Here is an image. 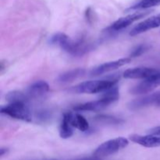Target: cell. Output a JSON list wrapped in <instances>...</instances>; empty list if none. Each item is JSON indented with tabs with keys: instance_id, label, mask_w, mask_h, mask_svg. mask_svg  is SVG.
<instances>
[{
	"instance_id": "1",
	"label": "cell",
	"mask_w": 160,
	"mask_h": 160,
	"mask_svg": "<svg viewBox=\"0 0 160 160\" xmlns=\"http://www.w3.org/2000/svg\"><path fill=\"white\" fill-rule=\"evenodd\" d=\"M50 44L58 45L62 50L74 56H81L88 52L90 45L84 39L74 41L64 33H57L50 38Z\"/></svg>"
},
{
	"instance_id": "2",
	"label": "cell",
	"mask_w": 160,
	"mask_h": 160,
	"mask_svg": "<svg viewBox=\"0 0 160 160\" xmlns=\"http://www.w3.org/2000/svg\"><path fill=\"white\" fill-rule=\"evenodd\" d=\"M119 98H120V93H119L118 88L115 86L106 92H103V95L98 100L77 105L73 107V109L75 111H92V112L99 111L117 102Z\"/></svg>"
},
{
	"instance_id": "3",
	"label": "cell",
	"mask_w": 160,
	"mask_h": 160,
	"mask_svg": "<svg viewBox=\"0 0 160 160\" xmlns=\"http://www.w3.org/2000/svg\"><path fill=\"white\" fill-rule=\"evenodd\" d=\"M118 82V78L97 80L82 82L70 89L72 93L77 94H96L105 92L109 89L115 87Z\"/></svg>"
},
{
	"instance_id": "4",
	"label": "cell",
	"mask_w": 160,
	"mask_h": 160,
	"mask_svg": "<svg viewBox=\"0 0 160 160\" xmlns=\"http://www.w3.org/2000/svg\"><path fill=\"white\" fill-rule=\"evenodd\" d=\"M129 142L128 139L123 137L111 139L100 145L94 152L93 156L100 159L111 156L126 148Z\"/></svg>"
},
{
	"instance_id": "5",
	"label": "cell",
	"mask_w": 160,
	"mask_h": 160,
	"mask_svg": "<svg viewBox=\"0 0 160 160\" xmlns=\"http://www.w3.org/2000/svg\"><path fill=\"white\" fill-rule=\"evenodd\" d=\"M1 112L6 116L26 122L33 121V113L28 107V104L24 102H13L3 106Z\"/></svg>"
},
{
	"instance_id": "6",
	"label": "cell",
	"mask_w": 160,
	"mask_h": 160,
	"mask_svg": "<svg viewBox=\"0 0 160 160\" xmlns=\"http://www.w3.org/2000/svg\"><path fill=\"white\" fill-rule=\"evenodd\" d=\"M159 86H160V71L131 88L130 92L133 95H144L152 92Z\"/></svg>"
},
{
	"instance_id": "7",
	"label": "cell",
	"mask_w": 160,
	"mask_h": 160,
	"mask_svg": "<svg viewBox=\"0 0 160 160\" xmlns=\"http://www.w3.org/2000/svg\"><path fill=\"white\" fill-rule=\"evenodd\" d=\"M152 12V10H146V11H139V12H135L132 14L127 16V17H122L119 20H116L109 28L108 31H118L128 28L131 24H132L134 22L140 20V19L144 18L147 15L150 14Z\"/></svg>"
},
{
	"instance_id": "8",
	"label": "cell",
	"mask_w": 160,
	"mask_h": 160,
	"mask_svg": "<svg viewBox=\"0 0 160 160\" xmlns=\"http://www.w3.org/2000/svg\"><path fill=\"white\" fill-rule=\"evenodd\" d=\"M152 106L160 107V92H156V93L137 98L128 103V108L133 111L138 110V109Z\"/></svg>"
},
{
	"instance_id": "9",
	"label": "cell",
	"mask_w": 160,
	"mask_h": 160,
	"mask_svg": "<svg viewBox=\"0 0 160 160\" xmlns=\"http://www.w3.org/2000/svg\"><path fill=\"white\" fill-rule=\"evenodd\" d=\"M131 61V58H122V59H117V60L111 61V62L101 64V65L92 69V70L91 71V75L92 76H98V75H102L103 73L112 71V70H117V69L129 63Z\"/></svg>"
},
{
	"instance_id": "10",
	"label": "cell",
	"mask_w": 160,
	"mask_h": 160,
	"mask_svg": "<svg viewBox=\"0 0 160 160\" xmlns=\"http://www.w3.org/2000/svg\"><path fill=\"white\" fill-rule=\"evenodd\" d=\"M130 140L145 148L160 147V134H151L148 135L131 134L130 135Z\"/></svg>"
},
{
	"instance_id": "11",
	"label": "cell",
	"mask_w": 160,
	"mask_h": 160,
	"mask_svg": "<svg viewBox=\"0 0 160 160\" xmlns=\"http://www.w3.org/2000/svg\"><path fill=\"white\" fill-rule=\"evenodd\" d=\"M159 27H160V13L158 14V15L149 17V18L146 19L144 21L141 22L138 24L136 25L130 32V35H138V34L146 32L149 30L157 28Z\"/></svg>"
},
{
	"instance_id": "12",
	"label": "cell",
	"mask_w": 160,
	"mask_h": 160,
	"mask_svg": "<svg viewBox=\"0 0 160 160\" xmlns=\"http://www.w3.org/2000/svg\"><path fill=\"white\" fill-rule=\"evenodd\" d=\"M159 72V70L148 67H137L127 70L123 73V77L128 79H147Z\"/></svg>"
},
{
	"instance_id": "13",
	"label": "cell",
	"mask_w": 160,
	"mask_h": 160,
	"mask_svg": "<svg viewBox=\"0 0 160 160\" xmlns=\"http://www.w3.org/2000/svg\"><path fill=\"white\" fill-rule=\"evenodd\" d=\"M49 91V85L48 83L44 81H38L33 83L26 90V95L29 99H35V98H42V96L47 94Z\"/></svg>"
},
{
	"instance_id": "14",
	"label": "cell",
	"mask_w": 160,
	"mask_h": 160,
	"mask_svg": "<svg viewBox=\"0 0 160 160\" xmlns=\"http://www.w3.org/2000/svg\"><path fill=\"white\" fill-rule=\"evenodd\" d=\"M72 116L73 113L70 112H65L62 116V121L59 125V136L63 139L69 138L73 134L71 122Z\"/></svg>"
},
{
	"instance_id": "15",
	"label": "cell",
	"mask_w": 160,
	"mask_h": 160,
	"mask_svg": "<svg viewBox=\"0 0 160 160\" xmlns=\"http://www.w3.org/2000/svg\"><path fill=\"white\" fill-rule=\"evenodd\" d=\"M85 74V70L81 68L74 69V70H69L62 73L57 78V81L59 84H67V83L73 82L75 80L81 78Z\"/></svg>"
},
{
	"instance_id": "16",
	"label": "cell",
	"mask_w": 160,
	"mask_h": 160,
	"mask_svg": "<svg viewBox=\"0 0 160 160\" xmlns=\"http://www.w3.org/2000/svg\"><path fill=\"white\" fill-rule=\"evenodd\" d=\"M72 126L81 131H86L89 128V123L88 120L83 116L78 113H73L72 116Z\"/></svg>"
},
{
	"instance_id": "17",
	"label": "cell",
	"mask_w": 160,
	"mask_h": 160,
	"mask_svg": "<svg viewBox=\"0 0 160 160\" xmlns=\"http://www.w3.org/2000/svg\"><path fill=\"white\" fill-rule=\"evenodd\" d=\"M6 98L10 103L13 102H24L28 103L29 101V98L26 95L25 92H20V91H12L9 92L6 95Z\"/></svg>"
},
{
	"instance_id": "18",
	"label": "cell",
	"mask_w": 160,
	"mask_h": 160,
	"mask_svg": "<svg viewBox=\"0 0 160 160\" xmlns=\"http://www.w3.org/2000/svg\"><path fill=\"white\" fill-rule=\"evenodd\" d=\"M160 5V0H141L129 9H146Z\"/></svg>"
},
{
	"instance_id": "19",
	"label": "cell",
	"mask_w": 160,
	"mask_h": 160,
	"mask_svg": "<svg viewBox=\"0 0 160 160\" xmlns=\"http://www.w3.org/2000/svg\"><path fill=\"white\" fill-rule=\"evenodd\" d=\"M36 122L45 123L52 118V112L46 109H42L36 111L34 114Z\"/></svg>"
},
{
	"instance_id": "20",
	"label": "cell",
	"mask_w": 160,
	"mask_h": 160,
	"mask_svg": "<svg viewBox=\"0 0 160 160\" xmlns=\"http://www.w3.org/2000/svg\"><path fill=\"white\" fill-rule=\"evenodd\" d=\"M97 122L104 123V124H112L117 125L123 123V120L121 119L117 118V117H111L109 115H99L95 118Z\"/></svg>"
},
{
	"instance_id": "21",
	"label": "cell",
	"mask_w": 160,
	"mask_h": 160,
	"mask_svg": "<svg viewBox=\"0 0 160 160\" xmlns=\"http://www.w3.org/2000/svg\"><path fill=\"white\" fill-rule=\"evenodd\" d=\"M150 48H151V46H150L149 45H147V44H142V45H139L133 49V51L131 52L130 56H131V58L140 56H142V54L146 52L148 49H150Z\"/></svg>"
},
{
	"instance_id": "22",
	"label": "cell",
	"mask_w": 160,
	"mask_h": 160,
	"mask_svg": "<svg viewBox=\"0 0 160 160\" xmlns=\"http://www.w3.org/2000/svg\"><path fill=\"white\" fill-rule=\"evenodd\" d=\"M149 133L154 134H160V127H157V128H154L149 130Z\"/></svg>"
},
{
	"instance_id": "23",
	"label": "cell",
	"mask_w": 160,
	"mask_h": 160,
	"mask_svg": "<svg viewBox=\"0 0 160 160\" xmlns=\"http://www.w3.org/2000/svg\"><path fill=\"white\" fill-rule=\"evenodd\" d=\"M76 160H102L100 158H97V157H88V158H82V159H76Z\"/></svg>"
},
{
	"instance_id": "24",
	"label": "cell",
	"mask_w": 160,
	"mask_h": 160,
	"mask_svg": "<svg viewBox=\"0 0 160 160\" xmlns=\"http://www.w3.org/2000/svg\"><path fill=\"white\" fill-rule=\"evenodd\" d=\"M8 152V148H2L1 149H0V156H3L5 154H6Z\"/></svg>"
}]
</instances>
